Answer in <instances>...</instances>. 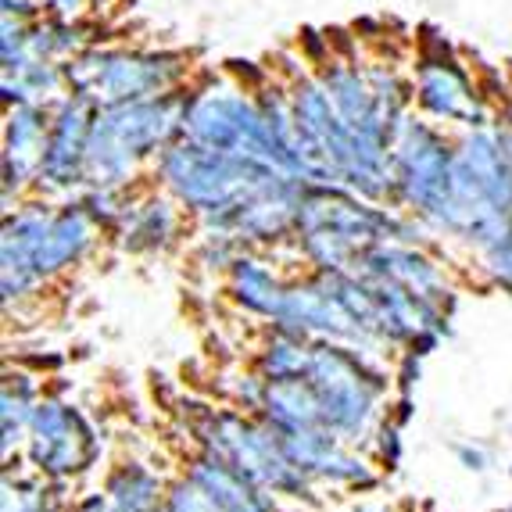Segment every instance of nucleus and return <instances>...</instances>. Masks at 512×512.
Listing matches in <instances>:
<instances>
[{
	"label": "nucleus",
	"instance_id": "1",
	"mask_svg": "<svg viewBox=\"0 0 512 512\" xmlns=\"http://www.w3.org/2000/svg\"><path fill=\"white\" fill-rule=\"evenodd\" d=\"M409 83L412 108L452 133L484 126L509 104V72L477 61L434 29H416Z\"/></svg>",
	"mask_w": 512,
	"mask_h": 512
},
{
	"label": "nucleus",
	"instance_id": "2",
	"mask_svg": "<svg viewBox=\"0 0 512 512\" xmlns=\"http://www.w3.org/2000/svg\"><path fill=\"white\" fill-rule=\"evenodd\" d=\"M208 65L187 47H154L144 40L104 36L69 61V94L94 108L187 94Z\"/></svg>",
	"mask_w": 512,
	"mask_h": 512
},
{
	"label": "nucleus",
	"instance_id": "3",
	"mask_svg": "<svg viewBox=\"0 0 512 512\" xmlns=\"http://www.w3.org/2000/svg\"><path fill=\"white\" fill-rule=\"evenodd\" d=\"M54 104L11 101L4 104V197L26 201L36 194Z\"/></svg>",
	"mask_w": 512,
	"mask_h": 512
}]
</instances>
